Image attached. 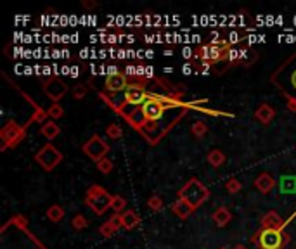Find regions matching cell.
<instances>
[{"instance_id":"obj_4","label":"cell","mask_w":296,"mask_h":249,"mask_svg":"<svg viewBox=\"0 0 296 249\" xmlns=\"http://www.w3.org/2000/svg\"><path fill=\"white\" fill-rule=\"evenodd\" d=\"M61 159H63V154L50 144H47L45 147H42L39 152H37V161H39L45 169H52L54 166L59 165Z\"/></svg>"},{"instance_id":"obj_34","label":"cell","mask_w":296,"mask_h":249,"mask_svg":"<svg viewBox=\"0 0 296 249\" xmlns=\"http://www.w3.org/2000/svg\"><path fill=\"white\" fill-rule=\"evenodd\" d=\"M47 116V113H43V111H37V114H35V116H33V120H43V118H45Z\"/></svg>"},{"instance_id":"obj_24","label":"cell","mask_w":296,"mask_h":249,"mask_svg":"<svg viewBox=\"0 0 296 249\" xmlns=\"http://www.w3.org/2000/svg\"><path fill=\"white\" fill-rule=\"evenodd\" d=\"M206 131H208V124H206L205 121H196V123H192V133H194L196 137H203Z\"/></svg>"},{"instance_id":"obj_2","label":"cell","mask_w":296,"mask_h":249,"mask_svg":"<svg viewBox=\"0 0 296 249\" xmlns=\"http://www.w3.org/2000/svg\"><path fill=\"white\" fill-rule=\"evenodd\" d=\"M111 201L113 197L106 192L102 187L99 185H92L87 192V204L94 209V213L97 214H104L106 211L111 208Z\"/></svg>"},{"instance_id":"obj_1","label":"cell","mask_w":296,"mask_h":249,"mask_svg":"<svg viewBox=\"0 0 296 249\" xmlns=\"http://www.w3.org/2000/svg\"><path fill=\"white\" fill-rule=\"evenodd\" d=\"M208 196H210L208 189H206V187H203L201 182H199V180H196V178L189 180V182L182 187L180 192H178V199L185 201V203H187L192 209H196L199 204L205 203V201L208 199Z\"/></svg>"},{"instance_id":"obj_26","label":"cell","mask_w":296,"mask_h":249,"mask_svg":"<svg viewBox=\"0 0 296 249\" xmlns=\"http://www.w3.org/2000/svg\"><path fill=\"white\" fill-rule=\"evenodd\" d=\"M116 230H118V228H116L115 225L111 223V221H106V223L101 227V234L104 235V237H111V235L115 234Z\"/></svg>"},{"instance_id":"obj_19","label":"cell","mask_w":296,"mask_h":249,"mask_svg":"<svg viewBox=\"0 0 296 249\" xmlns=\"http://www.w3.org/2000/svg\"><path fill=\"white\" fill-rule=\"evenodd\" d=\"M146 120H147V118H146V113H144V109L133 111V113L128 116V121L133 124V126H137V128L142 126V124H146Z\"/></svg>"},{"instance_id":"obj_3","label":"cell","mask_w":296,"mask_h":249,"mask_svg":"<svg viewBox=\"0 0 296 249\" xmlns=\"http://www.w3.org/2000/svg\"><path fill=\"white\" fill-rule=\"evenodd\" d=\"M258 242H260L261 249H282V246L288 242V237H286L282 230L263 228L258 234Z\"/></svg>"},{"instance_id":"obj_23","label":"cell","mask_w":296,"mask_h":249,"mask_svg":"<svg viewBox=\"0 0 296 249\" xmlns=\"http://www.w3.org/2000/svg\"><path fill=\"white\" fill-rule=\"evenodd\" d=\"M127 208V201L125 197L122 196H113V201H111V209H115L116 213H120L122 209H125Z\"/></svg>"},{"instance_id":"obj_6","label":"cell","mask_w":296,"mask_h":249,"mask_svg":"<svg viewBox=\"0 0 296 249\" xmlns=\"http://www.w3.org/2000/svg\"><path fill=\"white\" fill-rule=\"evenodd\" d=\"M227 47H220V45H205L198 50V57H201L205 62H218L222 61L223 57L227 55Z\"/></svg>"},{"instance_id":"obj_17","label":"cell","mask_w":296,"mask_h":249,"mask_svg":"<svg viewBox=\"0 0 296 249\" xmlns=\"http://www.w3.org/2000/svg\"><path fill=\"white\" fill-rule=\"evenodd\" d=\"M173 211H175V214L177 216H180V218H187L189 214L192 213V208L189 206L185 201H182V199H178L177 203H173Z\"/></svg>"},{"instance_id":"obj_35","label":"cell","mask_w":296,"mask_h":249,"mask_svg":"<svg viewBox=\"0 0 296 249\" xmlns=\"http://www.w3.org/2000/svg\"><path fill=\"white\" fill-rule=\"evenodd\" d=\"M184 73H185V75H189V73H191V66L185 64V66H184Z\"/></svg>"},{"instance_id":"obj_20","label":"cell","mask_w":296,"mask_h":249,"mask_svg":"<svg viewBox=\"0 0 296 249\" xmlns=\"http://www.w3.org/2000/svg\"><path fill=\"white\" fill-rule=\"evenodd\" d=\"M281 189L282 192H293V190H296V176H282Z\"/></svg>"},{"instance_id":"obj_18","label":"cell","mask_w":296,"mask_h":249,"mask_svg":"<svg viewBox=\"0 0 296 249\" xmlns=\"http://www.w3.org/2000/svg\"><path fill=\"white\" fill-rule=\"evenodd\" d=\"M223 161H225V156H223V152L218 151V149H213V151L208 154V163H210L211 166H215V168L222 166Z\"/></svg>"},{"instance_id":"obj_9","label":"cell","mask_w":296,"mask_h":249,"mask_svg":"<svg viewBox=\"0 0 296 249\" xmlns=\"http://www.w3.org/2000/svg\"><path fill=\"white\" fill-rule=\"evenodd\" d=\"M261 225L263 228H275V230H282V227H286V221L281 218V214H277L275 211L267 213L261 218Z\"/></svg>"},{"instance_id":"obj_25","label":"cell","mask_w":296,"mask_h":249,"mask_svg":"<svg viewBox=\"0 0 296 249\" xmlns=\"http://www.w3.org/2000/svg\"><path fill=\"white\" fill-rule=\"evenodd\" d=\"M73 227L77 228V230H82V228H85L88 225V221H87V218L84 216V214H77V216L73 218Z\"/></svg>"},{"instance_id":"obj_33","label":"cell","mask_w":296,"mask_h":249,"mask_svg":"<svg viewBox=\"0 0 296 249\" xmlns=\"http://www.w3.org/2000/svg\"><path fill=\"white\" fill-rule=\"evenodd\" d=\"M109 221H111V223L115 225L116 228L123 227V220H122V214H115V216H113V218H111V220H109Z\"/></svg>"},{"instance_id":"obj_7","label":"cell","mask_w":296,"mask_h":249,"mask_svg":"<svg viewBox=\"0 0 296 249\" xmlns=\"http://www.w3.org/2000/svg\"><path fill=\"white\" fill-rule=\"evenodd\" d=\"M23 133H25V131L18 126V123L11 121V123H7L2 128V140L5 142V145H14L21 140Z\"/></svg>"},{"instance_id":"obj_37","label":"cell","mask_w":296,"mask_h":249,"mask_svg":"<svg viewBox=\"0 0 296 249\" xmlns=\"http://www.w3.org/2000/svg\"><path fill=\"white\" fill-rule=\"evenodd\" d=\"M222 249H227V248H222Z\"/></svg>"},{"instance_id":"obj_16","label":"cell","mask_w":296,"mask_h":249,"mask_svg":"<svg viewBox=\"0 0 296 249\" xmlns=\"http://www.w3.org/2000/svg\"><path fill=\"white\" fill-rule=\"evenodd\" d=\"M274 114H275V111L272 109L268 104H263V106H260V107H258V111H256V118L261 121V123H268V121L274 118Z\"/></svg>"},{"instance_id":"obj_15","label":"cell","mask_w":296,"mask_h":249,"mask_svg":"<svg viewBox=\"0 0 296 249\" xmlns=\"http://www.w3.org/2000/svg\"><path fill=\"white\" fill-rule=\"evenodd\" d=\"M122 220H123V228H127V230H132L133 227L139 225V216L130 209L122 214Z\"/></svg>"},{"instance_id":"obj_22","label":"cell","mask_w":296,"mask_h":249,"mask_svg":"<svg viewBox=\"0 0 296 249\" xmlns=\"http://www.w3.org/2000/svg\"><path fill=\"white\" fill-rule=\"evenodd\" d=\"M47 216H49L52 221H61V220H63V216H64L63 208H61V206H50L49 211H47Z\"/></svg>"},{"instance_id":"obj_10","label":"cell","mask_w":296,"mask_h":249,"mask_svg":"<svg viewBox=\"0 0 296 249\" xmlns=\"http://www.w3.org/2000/svg\"><path fill=\"white\" fill-rule=\"evenodd\" d=\"M125 86H128V83H127V76L122 75V73L111 75L106 78V88L111 90V92H120V90H123Z\"/></svg>"},{"instance_id":"obj_30","label":"cell","mask_w":296,"mask_h":249,"mask_svg":"<svg viewBox=\"0 0 296 249\" xmlns=\"http://www.w3.org/2000/svg\"><path fill=\"white\" fill-rule=\"evenodd\" d=\"M151 206V209H154V211H160L161 208H163V203H161V199L158 196H154V197H151L149 199V203H147Z\"/></svg>"},{"instance_id":"obj_14","label":"cell","mask_w":296,"mask_h":249,"mask_svg":"<svg viewBox=\"0 0 296 249\" xmlns=\"http://www.w3.org/2000/svg\"><path fill=\"white\" fill-rule=\"evenodd\" d=\"M213 220L216 221V225L218 227H225L227 223L230 221V211L227 209V208H218V209L213 213Z\"/></svg>"},{"instance_id":"obj_13","label":"cell","mask_w":296,"mask_h":249,"mask_svg":"<svg viewBox=\"0 0 296 249\" xmlns=\"http://www.w3.org/2000/svg\"><path fill=\"white\" fill-rule=\"evenodd\" d=\"M59 126H57L54 121H47L45 124H43L42 128H40V133L43 135L45 138H49V140H52V138H56L57 135H59Z\"/></svg>"},{"instance_id":"obj_8","label":"cell","mask_w":296,"mask_h":249,"mask_svg":"<svg viewBox=\"0 0 296 249\" xmlns=\"http://www.w3.org/2000/svg\"><path fill=\"white\" fill-rule=\"evenodd\" d=\"M43 90H45V93L50 97L52 100H59L61 97L66 93L68 86L64 85L61 80H49V82L43 85Z\"/></svg>"},{"instance_id":"obj_21","label":"cell","mask_w":296,"mask_h":249,"mask_svg":"<svg viewBox=\"0 0 296 249\" xmlns=\"http://www.w3.org/2000/svg\"><path fill=\"white\" fill-rule=\"evenodd\" d=\"M286 64L289 66V69H293V73L288 76V82H289V83H288V88L284 90L286 95L289 97V95H291V90L296 93V68H291V64H289V62H286Z\"/></svg>"},{"instance_id":"obj_11","label":"cell","mask_w":296,"mask_h":249,"mask_svg":"<svg viewBox=\"0 0 296 249\" xmlns=\"http://www.w3.org/2000/svg\"><path fill=\"white\" fill-rule=\"evenodd\" d=\"M254 185H256V189L260 190V192L268 194L275 187V180L270 173H261V175H258V178L254 180Z\"/></svg>"},{"instance_id":"obj_5","label":"cell","mask_w":296,"mask_h":249,"mask_svg":"<svg viewBox=\"0 0 296 249\" xmlns=\"http://www.w3.org/2000/svg\"><path fill=\"white\" fill-rule=\"evenodd\" d=\"M84 151L87 152L94 161H101V159L106 158V152L109 151V147L99 135H94V137L84 145Z\"/></svg>"},{"instance_id":"obj_36","label":"cell","mask_w":296,"mask_h":249,"mask_svg":"<svg viewBox=\"0 0 296 249\" xmlns=\"http://www.w3.org/2000/svg\"><path fill=\"white\" fill-rule=\"evenodd\" d=\"M234 249H246V248H244L243 244H239V246H236V248H234Z\"/></svg>"},{"instance_id":"obj_27","label":"cell","mask_w":296,"mask_h":249,"mask_svg":"<svg viewBox=\"0 0 296 249\" xmlns=\"http://www.w3.org/2000/svg\"><path fill=\"white\" fill-rule=\"evenodd\" d=\"M106 133H108V137H111V138H120L122 137V128L118 126V124H109L108 126V130H106Z\"/></svg>"},{"instance_id":"obj_29","label":"cell","mask_w":296,"mask_h":249,"mask_svg":"<svg viewBox=\"0 0 296 249\" xmlns=\"http://www.w3.org/2000/svg\"><path fill=\"white\" fill-rule=\"evenodd\" d=\"M227 190H229L230 194H236L241 190V182L236 178H230L229 182H227Z\"/></svg>"},{"instance_id":"obj_28","label":"cell","mask_w":296,"mask_h":249,"mask_svg":"<svg viewBox=\"0 0 296 249\" xmlns=\"http://www.w3.org/2000/svg\"><path fill=\"white\" fill-rule=\"evenodd\" d=\"M97 168L101 169L102 173H111V169H113V163L109 161L108 158H104V159H101V161H97Z\"/></svg>"},{"instance_id":"obj_12","label":"cell","mask_w":296,"mask_h":249,"mask_svg":"<svg viewBox=\"0 0 296 249\" xmlns=\"http://www.w3.org/2000/svg\"><path fill=\"white\" fill-rule=\"evenodd\" d=\"M146 92L144 90H137V88H128L125 93V102L127 104H133V106H139L146 100Z\"/></svg>"},{"instance_id":"obj_32","label":"cell","mask_w":296,"mask_h":249,"mask_svg":"<svg viewBox=\"0 0 296 249\" xmlns=\"http://www.w3.org/2000/svg\"><path fill=\"white\" fill-rule=\"evenodd\" d=\"M85 92H87V90H85V86L84 85H78V86H75L73 95L77 97V99H82V97L85 95Z\"/></svg>"},{"instance_id":"obj_31","label":"cell","mask_w":296,"mask_h":249,"mask_svg":"<svg viewBox=\"0 0 296 249\" xmlns=\"http://www.w3.org/2000/svg\"><path fill=\"white\" fill-rule=\"evenodd\" d=\"M49 114H50V116H52V118H59V116H63V107L57 106V104H56V106H52V107H50V109H49Z\"/></svg>"}]
</instances>
